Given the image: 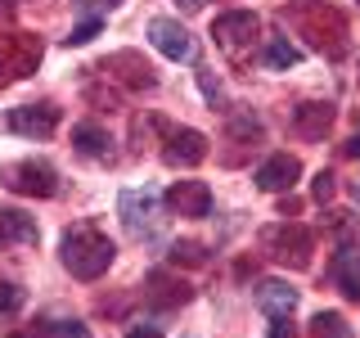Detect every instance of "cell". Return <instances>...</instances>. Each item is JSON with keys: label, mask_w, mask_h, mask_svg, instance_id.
<instances>
[{"label": "cell", "mask_w": 360, "mask_h": 338, "mask_svg": "<svg viewBox=\"0 0 360 338\" xmlns=\"http://www.w3.org/2000/svg\"><path fill=\"white\" fill-rule=\"evenodd\" d=\"M284 18L315 45V50H324V54L347 50V18L338 14L333 5H324V0H292L284 9Z\"/></svg>", "instance_id": "cell-1"}, {"label": "cell", "mask_w": 360, "mask_h": 338, "mask_svg": "<svg viewBox=\"0 0 360 338\" xmlns=\"http://www.w3.org/2000/svg\"><path fill=\"white\" fill-rule=\"evenodd\" d=\"M176 5H185V9H198V5H202V0H176Z\"/></svg>", "instance_id": "cell-30"}, {"label": "cell", "mask_w": 360, "mask_h": 338, "mask_svg": "<svg viewBox=\"0 0 360 338\" xmlns=\"http://www.w3.org/2000/svg\"><path fill=\"white\" fill-rule=\"evenodd\" d=\"M117 212H122V225L131 234H153L158 225V194L153 189H127L117 199Z\"/></svg>", "instance_id": "cell-9"}, {"label": "cell", "mask_w": 360, "mask_h": 338, "mask_svg": "<svg viewBox=\"0 0 360 338\" xmlns=\"http://www.w3.org/2000/svg\"><path fill=\"white\" fill-rule=\"evenodd\" d=\"M333 127V104H297L292 108V131L302 140H324Z\"/></svg>", "instance_id": "cell-14"}, {"label": "cell", "mask_w": 360, "mask_h": 338, "mask_svg": "<svg viewBox=\"0 0 360 338\" xmlns=\"http://www.w3.org/2000/svg\"><path fill=\"white\" fill-rule=\"evenodd\" d=\"M104 5H122V0H104Z\"/></svg>", "instance_id": "cell-32"}, {"label": "cell", "mask_w": 360, "mask_h": 338, "mask_svg": "<svg viewBox=\"0 0 360 338\" xmlns=\"http://www.w3.org/2000/svg\"><path fill=\"white\" fill-rule=\"evenodd\" d=\"M257 14H248V9H230V14H217V23H212V37H217V45L230 59H243L248 50H252L257 41Z\"/></svg>", "instance_id": "cell-6"}, {"label": "cell", "mask_w": 360, "mask_h": 338, "mask_svg": "<svg viewBox=\"0 0 360 338\" xmlns=\"http://www.w3.org/2000/svg\"><path fill=\"white\" fill-rule=\"evenodd\" d=\"M257 307H262L266 315H292L297 311V289H288L284 280H262L257 284Z\"/></svg>", "instance_id": "cell-15"}, {"label": "cell", "mask_w": 360, "mask_h": 338, "mask_svg": "<svg viewBox=\"0 0 360 338\" xmlns=\"http://www.w3.org/2000/svg\"><path fill=\"white\" fill-rule=\"evenodd\" d=\"M270 338H292V325H288V315H279V325L270 330Z\"/></svg>", "instance_id": "cell-28"}, {"label": "cell", "mask_w": 360, "mask_h": 338, "mask_svg": "<svg viewBox=\"0 0 360 338\" xmlns=\"http://www.w3.org/2000/svg\"><path fill=\"white\" fill-rule=\"evenodd\" d=\"M41 54H45L41 37H32V32H5L0 37V86H14L22 77H32Z\"/></svg>", "instance_id": "cell-3"}, {"label": "cell", "mask_w": 360, "mask_h": 338, "mask_svg": "<svg viewBox=\"0 0 360 338\" xmlns=\"http://www.w3.org/2000/svg\"><path fill=\"white\" fill-rule=\"evenodd\" d=\"M342 154H347V158H360V131H356V135H352V140H347V144H342Z\"/></svg>", "instance_id": "cell-29"}, {"label": "cell", "mask_w": 360, "mask_h": 338, "mask_svg": "<svg viewBox=\"0 0 360 338\" xmlns=\"http://www.w3.org/2000/svg\"><path fill=\"white\" fill-rule=\"evenodd\" d=\"M5 127L14 135H27V140H45L59 127V108L54 104H22V108H9L5 113Z\"/></svg>", "instance_id": "cell-8"}, {"label": "cell", "mask_w": 360, "mask_h": 338, "mask_svg": "<svg viewBox=\"0 0 360 338\" xmlns=\"http://www.w3.org/2000/svg\"><path fill=\"white\" fill-rule=\"evenodd\" d=\"M127 338H162V334H158V325H135Z\"/></svg>", "instance_id": "cell-27"}, {"label": "cell", "mask_w": 360, "mask_h": 338, "mask_svg": "<svg viewBox=\"0 0 360 338\" xmlns=\"http://www.w3.org/2000/svg\"><path fill=\"white\" fill-rule=\"evenodd\" d=\"M41 230H37V217L18 208H0V244H37Z\"/></svg>", "instance_id": "cell-17"}, {"label": "cell", "mask_w": 360, "mask_h": 338, "mask_svg": "<svg viewBox=\"0 0 360 338\" xmlns=\"http://www.w3.org/2000/svg\"><path fill=\"white\" fill-rule=\"evenodd\" d=\"M0 180H5L14 194H32V199H54V194H59V172H54L50 163H37V158L5 167Z\"/></svg>", "instance_id": "cell-5"}, {"label": "cell", "mask_w": 360, "mask_h": 338, "mask_svg": "<svg viewBox=\"0 0 360 338\" xmlns=\"http://www.w3.org/2000/svg\"><path fill=\"white\" fill-rule=\"evenodd\" d=\"M41 338H90V330L82 320H50L41 330Z\"/></svg>", "instance_id": "cell-22"}, {"label": "cell", "mask_w": 360, "mask_h": 338, "mask_svg": "<svg viewBox=\"0 0 360 338\" xmlns=\"http://www.w3.org/2000/svg\"><path fill=\"white\" fill-rule=\"evenodd\" d=\"M149 302L153 307H180V302H189V284L185 280L162 275V270H153L149 275Z\"/></svg>", "instance_id": "cell-18"}, {"label": "cell", "mask_w": 360, "mask_h": 338, "mask_svg": "<svg viewBox=\"0 0 360 338\" xmlns=\"http://www.w3.org/2000/svg\"><path fill=\"white\" fill-rule=\"evenodd\" d=\"M22 298H27V293H22L18 284H9V280H5V284H0V320H5V315H14V311L22 307Z\"/></svg>", "instance_id": "cell-23"}, {"label": "cell", "mask_w": 360, "mask_h": 338, "mask_svg": "<svg viewBox=\"0 0 360 338\" xmlns=\"http://www.w3.org/2000/svg\"><path fill=\"white\" fill-rule=\"evenodd\" d=\"M297 176H302V163L292 154H275V158H266L262 167H257V189H266V194H284V189L297 185Z\"/></svg>", "instance_id": "cell-11"}, {"label": "cell", "mask_w": 360, "mask_h": 338, "mask_svg": "<svg viewBox=\"0 0 360 338\" xmlns=\"http://www.w3.org/2000/svg\"><path fill=\"white\" fill-rule=\"evenodd\" d=\"M311 248H315V234H311V225H302V221H279V225L266 230V253L275 257V262L307 266Z\"/></svg>", "instance_id": "cell-4"}, {"label": "cell", "mask_w": 360, "mask_h": 338, "mask_svg": "<svg viewBox=\"0 0 360 338\" xmlns=\"http://www.w3.org/2000/svg\"><path fill=\"white\" fill-rule=\"evenodd\" d=\"M149 41H153V50L167 54L172 63H189V59L198 54L194 37H189V32L180 27L176 18H153V23H149Z\"/></svg>", "instance_id": "cell-7"}, {"label": "cell", "mask_w": 360, "mask_h": 338, "mask_svg": "<svg viewBox=\"0 0 360 338\" xmlns=\"http://www.w3.org/2000/svg\"><path fill=\"white\" fill-rule=\"evenodd\" d=\"M112 257H117V248H112V239L104 230H95V225H72V230L63 234V266L72 270L77 280H99L112 266Z\"/></svg>", "instance_id": "cell-2"}, {"label": "cell", "mask_w": 360, "mask_h": 338, "mask_svg": "<svg viewBox=\"0 0 360 338\" xmlns=\"http://www.w3.org/2000/svg\"><path fill=\"white\" fill-rule=\"evenodd\" d=\"M262 59H266V68L284 73V68H292V63L302 59V50H297V45H292L288 37H270V41H266V54H262Z\"/></svg>", "instance_id": "cell-20"}, {"label": "cell", "mask_w": 360, "mask_h": 338, "mask_svg": "<svg viewBox=\"0 0 360 338\" xmlns=\"http://www.w3.org/2000/svg\"><path fill=\"white\" fill-rule=\"evenodd\" d=\"M104 73L122 77V82H131L135 90H153V86H158L153 68L140 63V54H131V50H122V54H112V59H104Z\"/></svg>", "instance_id": "cell-13"}, {"label": "cell", "mask_w": 360, "mask_h": 338, "mask_svg": "<svg viewBox=\"0 0 360 338\" xmlns=\"http://www.w3.org/2000/svg\"><path fill=\"white\" fill-rule=\"evenodd\" d=\"M162 158H167L172 167H198L202 158H207V135L194 131V127H180V131L167 135V149H162Z\"/></svg>", "instance_id": "cell-12"}, {"label": "cell", "mask_w": 360, "mask_h": 338, "mask_svg": "<svg viewBox=\"0 0 360 338\" xmlns=\"http://www.w3.org/2000/svg\"><path fill=\"white\" fill-rule=\"evenodd\" d=\"M352 199H356V203H360V180H352Z\"/></svg>", "instance_id": "cell-31"}, {"label": "cell", "mask_w": 360, "mask_h": 338, "mask_svg": "<svg viewBox=\"0 0 360 338\" xmlns=\"http://www.w3.org/2000/svg\"><path fill=\"white\" fill-rule=\"evenodd\" d=\"M333 284L347 293L352 302H360V248H342V253H333V266H329Z\"/></svg>", "instance_id": "cell-16"}, {"label": "cell", "mask_w": 360, "mask_h": 338, "mask_svg": "<svg viewBox=\"0 0 360 338\" xmlns=\"http://www.w3.org/2000/svg\"><path fill=\"white\" fill-rule=\"evenodd\" d=\"M99 27H104L99 18H86L82 27H72V37H68V45H86V41H95V37H99Z\"/></svg>", "instance_id": "cell-25"}, {"label": "cell", "mask_w": 360, "mask_h": 338, "mask_svg": "<svg viewBox=\"0 0 360 338\" xmlns=\"http://www.w3.org/2000/svg\"><path fill=\"white\" fill-rule=\"evenodd\" d=\"M329 194H333V176H329V172H320V176H315V199L324 203Z\"/></svg>", "instance_id": "cell-26"}, {"label": "cell", "mask_w": 360, "mask_h": 338, "mask_svg": "<svg viewBox=\"0 0 360 338\" xmlns=\"http://www.w3.org/2000/svg\"><path fill=\"white\" fill-rule=\"evenodd\" d=\"M311 338H356V334H352V325H347L338 311H320L311 320Z\"/></svg>", "instance_id": "cell-21"}, {"label": "cell", "mask_w": 360, "mask_h": 338, "mask_svg": "<svg viewBox=\"0 0 360 338\" xmlns=\"http://www.w3.org/2000/svg\"><path fill=\"white\" fill-rule=\"evenodd\" d=\"M72 144H77V154H86V158H104L108 154V131L95 127V122H77Z\"/></svg>", "instance_id": "cell-19"}, {"label": "cell", "mask_w": 360, "mask_h": 338, "mask_svg": "<svg viewBox=\"0 0 360 338\" xmlns=\"http://www.w3.org/2000/svg\"><path fill=\"white\" fill-rule=\"evenodd\" d=\"M172 262L180 266V262H185V266H202V262H207V253H202V244H176L172 248Z\"/></svg>", "instance_id": "cell-24"}, {"label": "cell", "mask_w": 360, "mask_h": 338, "mask_svg": "<svg viewBox=\"0 0 360 338\" xmlns=\"http://www.w3.org/2000/svg\"><path fill=\"white\" fill-rule=\"evenodd\" d=\"M167 203H172L176 217L198 221V217H207V212H212V189L202 185V180H176V185L167 189Z\"/></svg>", "instance_id": "cell-10"}]
</instances>
